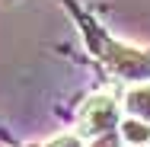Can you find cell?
I'll return each mask as SVG.
<instances>
[{
	"label": "cell",
	"mask_w": 150,
	"mask_h": 147,
	"mask_svg": "<svg viewBox=\"0 0 150 147\" xmlns=\"http://www.w3.org/2000/svg\"><path fill=\"white\" fill-rule=\"evenodd\" d=\"M38 147H83V141H80V134H58V138H51Z\"/></svg>",
	"instance_id": "cell-4"
},
{
	"label": "cell",
	"mask_w": 150,
	"mask_h": 147,
	"mask_svg": "<svg viewBox=\"0 0 150 147\" xmlns=\"http://www.w3.org/2000/svg\"><path fill=\"white\" fill-rule=\"evenodd\" d=\"M121 144L125 147H150V125L147 121H137V118H125L118 125Z\"/></svg>",
	"instance_id": "cell-3"
},
{
	"label": "cell",
	"mask_w": 150,
	"mask_h": 147,
	"mask_svg": "<svg viewBox=\"0 0 150 147\" xmlns=\"http://www.w3.org/2000/svg\"><path fill=\"white\" fill-rule=\"evenodd\" d=\"M77 125H80V134H86V138L112 134V131H118V125H121V106L109 93H96V96H90L80 106Z\"/></svg>",
	"instance_id": "cell-1"
},
{
	"label": "cell",
	"mask_w": 150,
	"mask_h": 147,
	"mask_svg": "<svg viewBox=\"0 0 150 147\" xmlns=\"http://www.w3.org/2000/svg\"><path fill=\"white\" fill-rule=\"evenodd\" d=\"M90 147H125L121 144V134L118 131H112V134H102V138H93Z\"/></svg>",
	"instance_id": "cell-5"
},
{
	"label": "cell",
	"mask_w": 150,
	"mask_h": 147,
	"mask_svg": "<svg viewBox=\"0 0 150 147\" xmlns=\"http://www.w3.org/2000/svg\"><path fill=\"white\" fill-rule=\"evenodd\" d=\"M121 109L128 112V118H137V121H147L150 125V83H134V87H128Z\"/></svg>",
	"instance_id": "cell-2"
}]
</instances>
